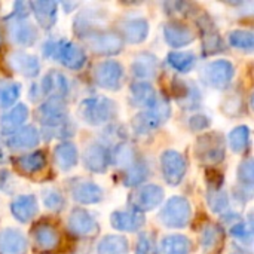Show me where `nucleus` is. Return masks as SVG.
<instances>
[{
	"mask_svg": "<svg viewBox=\"0 0 254 254\" xmlns=\"http://www.w3.org/2000/svg\"><path fill=\"white\" fill-rule=\"evenodd\" d=\"M110 222L113 228L119 231L132 232L143 226L144 217L140 213H113V216L110 217Z\"/></svg>",
	"mask_w": 254,
	"mask_h": 254,
	"instance_id": "20",
	"label": "nucleus"
},
{
	"mask_svg": "<svg viewBox=\"0 0 254 254\" xmlns=\"http://www.w3.org/2000/svg\"><path fill=\"white\" fill-rule=\"evenodd\" d=\"M37 211V202L33 195L18 196L12 204V213L19 222H28Z\"/></svg>",
	"mask_w": 254,
	"mask_h": 254,
	"instance_id": "18",
	"label": "nucleus"
},
{
	"mask_svg": "<svg viewBox=\"0 0 254 254\" xmlns=\"http://www.w3.org/2000/svg\"><path fill=\"white\" fill-rule=\"evenodd\" d=\"M55 162L57 165L67 171L74 167L77 162V150L71 143H61L55 147Z\"/></svg>",
	"mask_w": 254,
	"mask_h": 254,
	"instance_id": "23",
	"label": "nucleus"
},
{
	"mask_svg": "<svg viewBox=\"0 0 254 254\" xmlns=\"http://www.w3.org/2000/svg\"><path fill=\"white\" fill-rule=\"evenodd\" d=\"M9 34L13 42L19 45H31L37 37L36 28L30 22L22 21V18H16L13 22H9Z\"/></svg>",
	"mask_w": 254,
	"mask_h": 254,
	"instance_id": "12",
	"label": "nucleus"
},
{
	"mask_svg": "<svg viewBox=\"0 0 254 254\" xmlns=\"http://www.w3.org/2000/svg\"><path fill=\"white\" fill-rule=\"evenodd\" d=\"M124 77V70L119 63L109 60L97 65L95 80L100 86L107 89H118Z\"/></svg>",
	"mask_w": 254,
	"mask_h": 254,
	"instance_id": "5",
	"label": "nucleus"
},
{
	"mask_svg": "<svg viewBox=\"0 0 254 254\" xmlns=\"http://www.w3.org/2000/svg\"><path fill=\"white\" fill-rule=\"evenodd\" d=\"M179 86V91H174V97L177 98V101L183 106H195L196 104V100H199V95H198V91L195 86L189 85V82H180L177 80L176 82Z\"/></svg>",
	"mask_w": 254,
	"mask_h": 254,
	"instance_id": "32",
	"label": "nucleus"
},
{
	"mask_svg": "<svg viewBox=\"0 0 254 254\" xmlns=\"http://www.w3.org/2000/svg\"><path fill=\"white\" fill-rule=\"evenodd\" d=\"M15 164L18 165V168L27 174H33L39 170H42L46 164V158L42 152H36V153H30V155H22L19 158L15 159Z\"/></svg>",
	"mask_w": 254,
	"mask_h": 254,
	"instance_id": "25",
	"label": "nucleus"
},
{
	"mask_svg": "<svg viewBox=\"0 0 254 254\" xmlns=\"http://www.w3.org/2000/svg\"><path fill=\"white\" fill-rule=\"evenodd\" d=\"M73 196L82 204H95L101 199V189L91 182H76L73 188Z\"/></svg>",
	"mask_w": 254,
	"mask_h": 254,
	"instance_id": "19",
	"label": "nucleus"
},
{
	"mask_svg": "<svg viewBox=\"0 0 254 254\" xmlns=\"http://www.w3.org/2000/svg\"><path fill=\"white\" fill-rule=\"evenodd\" d=\"M135 254H156L155 240L147 234L141 235L138 243H137V253Z\"/></svg>",
	"mask_w": 254,
	"mask_h": 254,
	"instance_id": "41",
	"label": "nucleus"
},
{
	"mask_svg": "<svg viewBox=\"0 0 254 254\" xmlns=\"http://www.w3.org/2000/svg\"><path fill=\"white\" fill-rule=\"evenodd\" d=\"M229 42L231 45H234L235 48L240 49H252L253 48V34L249 31H232L229 34Z\"/></svg>",
	"mask_w": 254,
	"mask_h": 254,
	"instance_id": "38",
	"label": "nucleus"
},
{
	"mask_svg": "<svg viewBox=\"0 0 254 254\" xmlns=\"http://www.w3.org/2000/svg\"><path fill=\"white\" fill-rule=\"evenodd\" d=\"M220 241H222L220 229L213 228V226L205 228V231L202 234V247L205 249V252H211L213 249H216Z\"/></svg>",
	"mask_w": 254,
	"mask_h": 254,
	"instance_id": "39",
	"label": "nucleus"
},
{
	"mask_svg": "<svg viewBox=\"0 0 254 254\" xmlns=\"http://www.w3.org/2000/svg\"><path fill=\"white\" fill-rule=\"evenodd\" d=\"M147 31H149V27L144 19H131L122 25V33L125 39H128L132 43H138L144 40Z\"/></svg>",
	"mask_w": 254,
	"mask_h": 254,
	"instance_id": "24",
	"label": "nucleus"
},
{
	"mask_svg": "<svg viewBox=\"0 0 254 254\" xmlns=\"http://www.w3.org/2000/svg\"><path fill=\"white\" fill-rule=\"evenodd\" d=\"M162 196H164L162 189L150 185V186H144V188L135 190L131 196V201H132V205L135 210L147 211V210H152L156 205H159V202L162 201Z\"/></svg>",
	"mask_w": 254,
	"mask_h": 254,
	"instance_id": "8",
	"label": "nucleus"
},
{
	"mask_svg": "<svg viewBox=\"0 0 254 254\" xmlns=\"http://www.w3.org/2000/svg\"><path fill=\"white\" fill-rule=\"evenodd\" d=\"M39 141V132L33 128H24V129H18L7 141L9 147L13 150H22V149H30L33 146H36Z\"/></svg>",
	"mask_w": 254,
	"mask_h": 254,
	"instance_id": "22",
	"label": "nucleus"
},
{
	"mask_svg": "<svg viewBox=\"0 0 254 254\" xmlns=\"http://www.w3.org/2000/svg\"><path fill=\"white\" fill-rule=\"evenodd\" d=\"M193 37H195L193 31L188 25L174 22V24H168L165 27V39L174 48H180V46L190 43L193 40Z\"/></svg>",
	"mask_w": 254,
	"mask_h": 254,
	"instance_id": "14",
	"label": "nucleus"
},
{
	"mask_svg": "<svg viewBox=\"0 0 254 254\" xmlns=\"http://www.w3.org/2000/svg\"><path fill=\"white\" fill-rule=\"evenodd\" d=\"M234 76V67L225 60L213 61L202 70V79L205 83L214 88H225Z\"/></svg>",
	"mask_w": 254,
	"mask_h": 254,
	"instance_id": "4",
	"label": "nucleus"
},
{
	"mask_svg": "<svg viewBox=\"0 0 254 254\" xmlns=\"http://www.w3.org/2000/svg\"><path fill=\"white\" fill-rule=\"evenodd\" d=\"M42 92L46 95H52V98H61L67 92V79L58 73V71H51L43 77V82L40 85Z\"/></svg>",
	"mask_w": 254,
	"mask_h": 254,
	"instance_id": "15",
	"label": "nucleus"
},
{
	"mask_svg": "<svg viewBox=\"0 0 254 254\" xmlns=\"http://www.w3.org/2000/svg\"><path fill=\"white\" fill-rule=\"evenodd\" d=\"M190 241L186 237H167L161 244L162 254H188Z\"/></svg>",
	"mask_w": 254,
	"mask_h": 254,
	"instance_id": "30",
	"label": "nucleus"
},
{
	"mask_svg": "<svg viewBox=\"0 0 254 254\" xmlns=\"http://www.w3.org/2000/svg\"><path fill=\"white\" fill-rule=\"evenodd\" d=\"M28 116V110L24 104H18L15 106L10 112H7L3 118H1V132L3 134H15L19 127L25 122Z\"/></svg>",
	"mask_w": 254,
	"mask_h": 254,
	"instance_id": "17",
	"label": "nucleus"
},
{
	"mask_svg": "<svg viewBox=\"0 0 254 254\" xmlns=\"http://www.w3.org/2000/svg\"><path fill=\"white\" fill-rule=\"evenodd\" d=\"M201 28L204 30V34H205V42H204V49L207 54H216L217 51H220L223 48L222 45V39L220 36L217 34V31L214 30V25L213 22H210L207 18H205V22H201L199 24Z\"/></svg>",
	"mask_w": 254,
	"mask_h": 254,
	"instance_id": "29",
	"label": "nucleus"
},
{
	"mask_svg": "<svg viewBox=\"0 0 254 254\" xmlns=\"http://www.w3.org/2000/svg\"><path fill=\"white\" fill-rule=\"evenodd\" d=\"M134 74L138 77H152L156 73V58L147 54H141L135 58L132 64Z\"/></svg>",
	"mask_w": 254,
	"mask_h": 254,
	"instance_id": "28",
	"label": "nucleus"
},
{
	"mask_svg": "<svg viewBox=\"0 0 254 254\" xmlns=\"http://www.w3.org/2000/svg\"><path fill=\"white\" fill-rule=\"evenodd\" d=\"M33 238L42 250H55L60 244V235L51 225H37L33 229Z\"/></svg>",
	"mask_w": 254,
	"mask_h": 254,
	"instance_id": "13",
	"label": "nucleus"
},
{
	"mask_svg": "<svg viewBox=\"0 0 254 254\" xmlns=\"http://www.w3.org/2000/svg\"><path fill=\"white\" fill-rule=\"evenodd\" d=\"M9 63L12 64L13 70L19 71L25 76H36L39 73V63L34 57L24 54V52H15L9 57Z\"/></svg>",
	"mask_w": 254,
	"mask_h": 254,
	"instance_id": "21",
	"label": "nucleus"
},
{
	"mask_svg": "<svg viewBox=\"0 0 254 254\" xmlns=\"http://www.w3.org/2000/svg\"><path fill=\"white\" fill-rule=\"evenodd\" d=\"M43 202H45V205H46L48 208H51V210H54V211L61 210L63 205H64L63 196H61L58 192H55V190H48V192H45V193H43Z\"/></svg>",
	"mask_w": 254,
	"mask_h": 254,
	"instance_id": "42",
	"label": "nucleus"
},
{
	"mask_svg": "<svg viewBox=\"0 0 254 254\" xmlns=\"http://www.w3.org/2000/svg\"><path fill=\"white\" fill-rule=\"evenodd\" d=\"M88 43L89 46L98 52V54H116L121 51L122 46V40L121 37L112 34V33H92L88 31Z\"/></svg>",
	"mask_w": 254,
	"mask_h": 254,
	"instance_id": "9",
	"label": "nucleus"
},
{
	"mask_svg": "<svg viewBox=\"0 0 254 254\" xmlns=\"http://www.w3.org/2000/svg\"><path fill=\"white\" fill-rule=\"evenodd\" d=\"M208 127V118H202V116H196L192 121V128L195 129H204Z\"/></svg>",
	"mask_w": 254,
	"mask_h": 254,
	"instance_id": "44",
	"label": "nucleus"
},
{
	"mask_svg": "<svg viewBox=\"0 0 254 254\" xmlns=\"http://www.w3.org/2000/svg\"><path fill=\"white\" fill-rule=\"evenodd\" d=\"M229 143L234 152H243L250 144V132L247 127H240L229 134Z\"/></svg>",
	"mask_w": 254,
	"mask_h": 254,
	"instance_id": "37",
	"label": "nucleus"
},
{
	"mask_svg": "<svg viewBox=\"0 0 254 254\" xmlns=\"http://www.w3.org/2000/svg\"><path fill=\"white\" fill-rule=\"evenodd\" d=\"M168 63L179 71H189L195 65V55L190 52H173L168 55Z\"/></svg>",
	"mask_w": 254,
	"mask_h": 254,
	"instance_id": "35",
	"label": "nucleus"
},
{
	"mask_svg": "<svg viewBox=\"0 0 254 254\" xmlns=\"http://www.w3.org/2000/svg\"><path fill=\"white\" fill-rule=\"evenodd\" d=\"M45 54L51 58H57L68 68H80L85 63L83 51L67 40L46 43Z\"/></svg>",
	"mask_w": 254,
	"mask_h": 254,
	"instance_id": "1",
	"label": "nucleus"
},
{
	"mask_svg": "<svg viewBox=\"0 0 254 254\" xmlns=\"http://www.w3.org/2000/svg\"><path fill=\"white\" fill-rule=\"evenodd\" d=\"M159 124H161L159 118H158L152 110H150V112L140 113L137 118H134V128H135L137 132H140V134L153 131Z\"/></svg>",
	"mask_w": 254,
	"mask_h": 254,
	"instance_id": "34",
	"label": "nucleus"
},
{
	"mask_svg": "<svg viewBox=\"0 0 254 254\" xmlns=\"http://www.w3.org/2000/svg\"><path fill=\"white\" fill-rule=\"evenodd\" d=\"M164 177L170 185H179L186 173V161L177 152H165L162 159Z\"/></svg>",
	"mask_w": 254,
	"mask_h": 254,
	"instance_id": "7",
	"label": "nucleus"
},
{
	"mask_svg": "<svg viewBox=\"0 0 254 254\" xmlns=\"http://www.w3.org/2000/svg\"><path fill=\"white\" fill-rule=\"evenodd\" d=\"M30 6L33 7V12L36 13V16H37L42 27L48 28V27L54 25V21H55V3L34 1V3H30Z\"/></svg>",
	"mask_w": 254,
	"mask_h": 254,
	"instance_id": "27",
	"label": "nucleus"
},
{
	"mask_svg": "<svg viewBox=\"0 0 254 254\" xmlns=\"http://www.w3.org/2000/svg\"><path fill=\"white\" fill-rule=\"evenodd\" d=\"M109 162H110V155L107 153V150L103 146L94 144L89 149H86V152H85L86 168H89L95 173H103L107 168Z\"/></svg>",
	"mask_w": 254,
	"mask_h": 254,
	"instance_id": "16",
	"label": "nucleus"
},
{
	"mask_svg": "<svg viewBox=\"0 0 254 254\" xmlns=\"http://www.w3.org/2000/svg\"><path fill=\"white\" fill-rule=\"evenodd\" d=\"M98 254H128V243L121 237H107L100 243Z\"/></svg>",
	"mask_w": 254,
	"mask_h": 254,
	"instance_id": "31",
	"label": "nucleus"
},
{
	"mask_svg": "<svg viewBox=\"0 0 254 254\" xmlns=\"http://www.w3.org/2000/svg\"><path fill=\"white\" fill-rule=\"evenodd\" d=\"M113 104L104 97L88 98L80 106V116L91 125H100L112 116Z\"/></svg>",
	"mask_w": 254,
	"mask_h": 254,
	"instance_id": "2",
	"label": "nucleus"
},
{
	"mask_svg": "<svg viewBox=\"0 0 254 254\" xmlns=\"http://www.w3.org/2000/svg\"><path fill=\"white\" fill-rule=\"evenodd\" d=\"M68 225H70V229H71L74 234L82 235V237L94 235V234H97V231H98L95 220H94L86 211H82V210H74V211H73V214L70 216Z\"/></svg>",
	"mask_w": 254,
	"mask_h": 254,
	"instance_id": "11",
	"label": "nucleus"
},
{
	"mask_svg": "<svg viewBox=\"0 0 254 254\" xmlns=\"http://www.w3.org/2000/svg\"><path fill=\"white\" fill-rule=\"evenodd\" d=\"M19 95V85L13 82H0V107H10Z\"/></svg>",
	"mask_w": 254,
	"mask_h": 254,
	"instance_id": "36",
	"label": "nucleus"
},
{
	"mask_svg": "<svg viewBox=\"0 0 254 254\" xmlns=\"http://www.w3.org/2000/svg\"><path fill=\"white\" fill-rule=\"evenodd\" d=\"M190 219V205L183 198H173L168 201L161 213V222L168 228H183Z\"/></svg>",
	"mask_w": 254,
	"mask_h": 254,
	"instance_id": "3",
	"label": "nucleus"
},
{
	"mask_svg": "<svg viewBox=\"0 0 254 254\" xmlns=\"http://www.w3.org/2000/svg\"><path fill=\"white\" fill-rule=\"evenodd\" d=\"M146 176H147V168H146V165L135 159L128 168H125L124 183H125L127 186H135V185L141 183V182L144 180Z\"/></svg>",
	"mask_w": 254,
	"mask_h": 254,
	"instance_id": "33",
	"label": "nucleus"
},
{
	"mask_svg": "<svg viewBox=\"0 0 254 254\" xmlns=\"http://www.w3.org/2000/svg\"><path fill=\"white\" fill-rule=\"evenodd\" d=\"M134 103L140 107H153L156 101V94L149 83H137L131 88Z\"/></svg>",
	"mask_w": 254,
	"mask_h": 254,
	"instance_id": "26",
	"label": "nucleus"
},
{
	"mask_svg": "<svg viewBox=\"0 0 254 254\" xmlns=\"http://www.w3.org/2000/svg\"><path fill=\"white\" fill-rule=\"evenodd\" d=\"M198 156L204 161V162H210V164H216L220 162L223 159V141L220 138V135L217 134H208L204 135L198 140V147H196Z\"/></svg>",
	"mask_w": 254,
	"mask_h": 254,
	"instance_id": "6",
	"label": "nucleus"
},
{
	"mask_svg": "<svg viewBox=\"0 0 254 254\" xmlns=\"http://www.w3.org/2000/svg\"><path fill=\"white\" fill-rule=\"evenodd\" d=\"M0 43H1V33H0Z\"/></svg>",
	"mask_w": 254,
	"mask_h": 254,
	"instance_id": "45",
	"label": "nucleus"
},
{
	"mask_svg": "<svg viewBox=\"0 0 254 254\" xmlns=\"http://www.w3.org/2000/svg\"><path fill=\"white\" fill-rule=\"evenodd\" d=\"M27 241L13 229H3L0 232V254H25Z\"/></svg>",
	"mask_w": 254,
	"mask_h": 254,
	"instance_id": "10",
	"label": "nucleus"
},
{
	"mask_svg": "<svg viewBox=\"0 0 254 254\" xmlns=\"http://www.w3.org/2000/svg\"><path fill=\"white\" fill-rule=\"evenodd\" d=\"M240 177H241V182L246 183V185H252L253 182V164L252 161H247L241 165L240 168Z\"/></svg>",
	"mask_w": 254,
	"mask_h": 254,
	"instance_id": "43",
	"label": "nucleus"
},
{
	"mask_svg": "<svg viewBox=\"0 0 254 254\" xmlns=\"http://www.w3.org/2000/svg\"><path fill=\"white\" fill-rule=\"evenodd\" d=\"M208 201H210V207L216 213H220V211H223L228 207V196H226V193H223L219 189H216V190H213L210 193Z\"/></svg>",
	"mask_w": 254,
	"mask_h": 254,
	"instance_id": "40",
	"label": "nucleus"
}]
</instances>
